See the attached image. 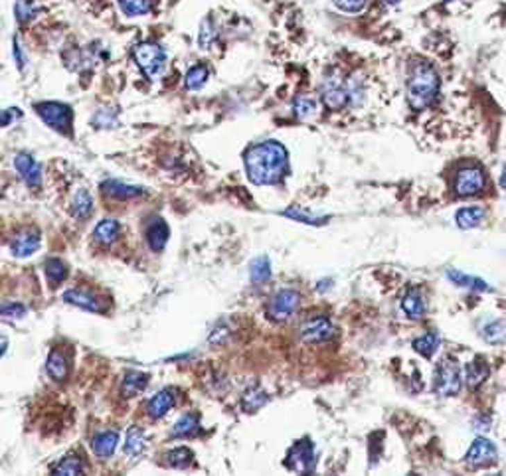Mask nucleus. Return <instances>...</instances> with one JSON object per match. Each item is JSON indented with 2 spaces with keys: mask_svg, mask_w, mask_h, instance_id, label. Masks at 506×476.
Returning <instances> with one entry per match:
<instances>
[{
  "mask_svg": "<svg viewBox=\"0 0 506 476\" xmlns=\"http://www.w3.org/2000/svg\"><path fill=\"white\" fill-rule=\"evenodd\" d=\"M287 151L275 141L261 142L246 153L247 178L255 186L277 184L287 172Z\"/></svg>",
  "mask_w": 506,
  "mask_h": 476,
  "instance_id": "nucleus-1",
  "label": "nucleus"
},
{
  "mask_svg": "<svg viewBox=\"0 0 506 476\" xmlns=\"http://www.w3.org/2000/svg\"><path fill=\"white\" fill-rule=\"evenodd\" d=\"M439 74L435 71V67L417 60L410 65V74H407V99L414 109H425L433 101L437 99L439 93Z\"/></svg>",
  "mask_w": 506,
  "mask_h": 476,
  "instance_id": "nucleus-2",
  "label": "nucleus"
},
{
  "mask_svg": "<svg viewBox=\"0 0 506 476\" xmlns=\"http://www.w3.org/2000/svg\"><path fill=\"white\" fill-rule=\"evenodd\" d=\"M133 56L146 78H158L167 67V52L155 42H143L133 48Z\"/></svg>",
  "mask_w": 506,
  "mask_h": 476,
  "instance_id": "nucleus-3",
  "label": "nucleus"
},
{
  "mask_svg": "<svg viewBox=\"0 0 506 476\" xmlns=\"http://www.w3.org/2000/svg\"><path fill=\"white\" fill-rule=\"evenodd\" d=\"M36 111H38L40 119L52 127L53 130L62 133V135H71V107L64 103H58V101H46V103L36 105Z\"/></svg>",
  "mask_w": 506,
  "mask_h": 476,
  "instance_id": "nucleus-4",
  "label": "nucleus"
},
{
  "mask_svg": "<svg viewBox=\"0 0 506 476\" xmlns=\"http://www.w3.org/2000/svg\"><path fill=\"white\" fill-rule=\"evenodd\" d=\"M285 466L293 473L301 475H311L317 466V457H314V447L309 439L297 441L285 457Z\"/></svg>",
  "mask_w": 506,
  "mask_h": 476,
  "instance_id": "nucleus-5",
  "label": "nucleus"
},
{
  "mask_svg": "<svg viewBox=\"0 0 506 476\" xmlns=\"http://www.w3.org/2000/svg\"><path fill=\"white\" fill-rule=\"evenodd\" d=\"M461 370L453 360H443L437 370H435V380H433V389L443 396V398H451L461 391Z\"/></svg>",
  "mask_w": 506,
  "mask_h": 476,
  "instance_id": "nucleus-6",
  "label": "nucleus"
},
{
  "mask_svg": "<svg viewBox=\"0 0 506 476\" xmlns=\"http://www.w3.org/2000/svg\"><path fill=\"white\" fill-rule=\"evenodd\" d=\"M301 305V295L293 289H281L277 291L267 305V316L275 322L289 321Z\"/></svg>",
  "mask_w": 506,
  "mask_h": 476,
  "instance_id": "nucleus-7",
  "label": "nucleus"
},
{
  "mask_svg": "<svg viewBox=\"0 0 506 476\" xmlns=\"http://www.w3.org/2000/svg\"><path fill=\"white\" fill-rule=\"evenodd\" d=\"M337 334L335 324L328 321L326 316H314L307 322L301 324L298 328V338L307 344H321V342H328Z\"/></svg>",
  "mask_w": 506,
  "mask_h": 476,
  "instance_id": "nucleus-8",
  "label": "nucleus"
},
{
  "mask_svg": "<svg viewBox=\"0 0 506 476\" xmlns=\"http://www.w3.org/2000/svg\"><path fill=\"white\" fill-rule=\"evenodd\" d=\"M348 101H351V95H348L346 83L338 78H326L323 83V103L330 111H340L348 105Z\"/></svg>",
  "mask_w": 506,
  "mask_h": 476,
  "instance_id": "nucleus-9",
  "label": "nucleus"
},
{
  "mask_svg": "<svg viewBox=\"0 0 506 476\" xmlns=\"http://www.w3.org/2000/svg\"><path fill=\"white\" fill-rule=\"evenodd\" d=\"M482 186H484V174L479 167L463 168L457 172L455 192L459 196H475L482 190Z\"/></svg>",
  "mask_w": 506,
  "mask_h": 476,
  "instance_id": "nucleus-10",
  "label": "nucleus"
},
{
  "mask_svg": "<svg viewBox=\"0 0 506 476\" xmlns=\"http://www.w3.org/2000/svg\"><path fill=\"white\" fill-rule=\"evenodd\" d=\"M496 459H498L496 447H494L489 439L484 437L475 439V443L467 450V463L471 466H475V468H479V466H491V464L496 463Z\"/></svg>",
  "mask_w": 506,
  "mask_h": 476,
  "instance_id": "nucleus-11",
  "label": "nucleus"
},
{
  "mask_svg": "<svg viewBox=\"0 0 506 476\" xmlns=\"http://www.w3.org/2000/svg\"><path fill=\"white\" fill-rule=\"evenodd\" d=\"M14 168L30 188L42 186V168H40L38 160L34 156L26 155V153H18L14 156Z\"/></svg>",
  "mask_w": 506,
  "mask_h": 476,
  "instance_id": "nucleus-12",
  "label": "nucleus"
},
{
  "mask_svg": "<svg viewBox=\"0 0 506 476\" xmlns=\"http://www.w3.org/2000/svg\"><path fill=\"white\" fill-rule=\"evenodd\" d=\"M40 247V233L32 228H26L22 232H18L10 239V251L16 257H28L34 251H38Z\"/></svg>",
  "mask_w": 506,
  "mask_h": 476,
  "instance_id": "nucleus-13",
  "label": "nucleus"
},
{
  "mask_svg": "<svg viewBox=\"0 0 506 476\" xmlns=\"http://www.w3.org/2000/svg\"><path fill=\"white\" fill-rule=\"evenodd\" d=\"M174 403H176L174 391L172 389H162V391H158V393H155L153 398L149 399L146 411H149V415L153 419H160V417H165L174 407Z\"/></svg>",
  "mask_w": 506,
  "mask_h": 476,
  "instance_id": "nucleus-14",
  "label": "nucleus"
},
{
  "mask_svg": "<svg viewBox=\"0 0 506 476\" xmlns=\"http://www.w3.org/2000/svg\"><path fill=\"white\" fill-rule=\"evenodd\" d=\"M170 237L169 226L165 223V219H155L149 228H146V244L153 251H162L167 247V241Z\"/></svg>",
  "mask_w": 506,
  "mask_h": 476,
  "instance_id": "nucleus-15",
  "label": "nucleus"
},
{
  "mask_svg": "<svg viewBox=\"0 0 506 476\" xmlns=\"http://www.w3.org/2000/svg\"><path fill=\"white\" fill-rule=\"evenodd\" d=\"M117 445H119L117 431H103V433L95 435L93 441H91V449H93V452H95L97 457H101V459L111 457V454L117 450Z\"/></svg>",
  "mask_w": 506,
  "mask_h": 476,
  "instance_id": "nucleus-16",
  "label": "nucleus"
},
{
  "mask_svg": "<svg viewBox=\"0 0 506 476\" xmlns=\"http://www.w3.org/2000/svg\"><path fill=\"white\" fill-rule=\"evenodd\" d=\"M101 190H103L107 196L117 198V200H130V198H139V196H143L144 194L143 188H139V186H130V184H125V182L119 180L103 182Z\"/></svg>",
  "mask_w": 506,
  "mask_h": 476,
  "instance_id": "nucleus-17",
  "label": "nucleus"
},
{
  "mask_svg": "<svg viewBox=\"0 0 506 476\" xmlns=\"http://www.w3.org/2000/svg\"><path fill=\"white\" fill-rule=\"evenodd\" d=\"M64 300L65 303H69V305H74V307H79V309L91 310V312H99V310H101L97 296L91 295L87 291H79V289L65 291Z\"/></svg>",
  "mask_w": 506,
  "mask_h": 476,
  "instance_id": "nucleus-18",
  "label": "nucleus"
},
{
  "mask_svg": "<svg viewBox=\"0 0 506 476\" xmlns=\"http://www.w3.org/2000/svg\"><path fill=\"white\" fill-rule=\"evenodd\" d=\"M46 372L53 382H64L67 377V372H69V364H67L64 352L52 350V354L48 356V362H46Z\"/></svg>",
  "mask_w": 506,
  "mask_h": 476,
  "instance_id": "nucleus-19",
  "label": "nucleus"
},
{
  "mask_svg": "<svg viewBox=\"0 0 506 476\" xmlns=\"http://www.w3.org/2000/svg\"><path fill=\"white\" fill-rule=\"evenodd\" d=\"M146 386H149V375L146 373L129 372L125 375L123 384H121V393H123V398H135L141 391H144Z\"/></svg>",
  "mask_w": 506,
  "mask_h": 476,
  "instance_id": "nucleus-20",
  "label": "nucleus"
},
{
  "mask_svg": "<svg viewBox=\"0 0 506 476\" xmlns=\"http://www.w3.org/2000/svg\"><path fill=\"white\" fill-rule=\"evenodd\" d=\"M119 230H121V226L117 219H103L97 223L93 237L101 245H111L119 237Z\"/></svg>",
  "mask_w": 506,
  "mask_h": 476,
  "instance_id": "nucleus-21",
  "label": "nucleus"
},
{
  "mask_svg": "<svg viewBox=\"0 0 506 476\" xmlns=\"http://www.w3.org/2000/svg\"><path fill=\"white\" fill-rule=\"evenodd\" d=\"M489 373H491V370H489L487 362L477 358V360L467 364V368H465V382H467V386L477 387L489 377Z\"/></svg>",
  "mask_w": 506,
  "mask_h": 476,
  "instance_id": "nucleus-22",
  "label": "nucleus"
},
{
  "mask_svg": "<svg viewBox=\"0 0 506 476\" xmlns=\"http://www.w3.org/2000/svg\"><path fill=\"white\" fill-rule=\"evenodd\" d=\"M200 431V419L196 413H188L178 419V423L172 429V437H194Z\"/></svg>",
  "mask_w": 506,
  "mask_h": 476,
  "instance_id": "nucleus-23",
  "label": "nucleus"
},
{
  "mask_svg": "<svg viewBox=\"0 0 506 476\" xmlns=\"http://www.w3.org/2000/svg\"><path fill=\"white\" fill-rule=\"evenodd\" d=\"M146 449V437H144L143 429L141 427H130L127 431V437H125V452L130 457H137Z\"/></svg>",
  "mask_w": 506,
  "mask_h": 476,
  "instance_id": "nucleus-24",
  "label": "nucleus"
},
{
  "mask_svg": "<svg viewBox=\"0 0 506 476\" xmlns=\"http://www.w3.org/2000/svg\"><path fill=\"white\" fill-rule=\"evenodd\" d=\"M455 219L461 230H471V228H477L484 219V210L482 207H463L457 212Z\"/></svg>",
  "mask_w": 506,
  "mask_h": 476,
  "instance_id": "nucleus-25",
  "label": "nucleus"
},
{
  "mask_svg": "<svg viewBox=\"0 0 506 476\" xmlns=\"http://www.w3.org/2000/svg\"><path fill=\"white\" fill-rule=\"evenodd\" d=\"M83 470H85V463H83V459L78 457V454H69V457L62 459L60 463L53 466V475L60 476H76L81 475Z\"/></svg>",
  "mask_w": 506,
  "mask_h": 476,
  "instance_id": "nucleus-26",
  "label": "nucleus"
},
{
  "mask_svg": "<svg viewBox=\"0 0 506 476\" xmlns=\"http://www.w3.org/2000/svg\"><path fill=\"white\" fill-rule=\"evenodd\" d=\"M249 277H251V283L253 284H263L269 277H271V261L261 255L255 257L249 265Z\"/></svg>",
  "mask_w": 506,
  "mask_h": 476,
  "instance_id": "nucleus-27",
  "label": "nucleus"
},
{
  "mask_svg": "<svg viewBox=\"0 0 506 476\" xmlns=\"http://www.w3.org/2000/svg\"><path fill=\"white\" fill-rule=\"evenodd\" d=\"M447 277H449L455 284L465 287V289H475V291H493V289L489 287V283H484L482 279H479V277H471V275H465V273H461V271L449 269L447 271Z\"/></svg>",
  "mask_w": 506,
  "mask_h": 476,
  "instance_id": "nucleus-28",
  "label": "nucleus"
},
{
  "mask_svg": "<svg viewBox=\"0 0 506 476\" xmlns=\"http://www.w3.org/2000/svg\"><path fill=\"white\" fill-rule=\"evenodd\" d=\"M267 399H269V396L261 387H249L246 393L242 396V409L247 413L255 411V409H260V407H263L267 403Z\"/></svg>",
  "mask_w": 506,
  "mask_h": 476,
  "instance_id": "nucleus-29",
  "label": "nucleus"
},
{
  "mask_svg": "<svg viewBox=\"0 0 506 476\" xmlns=\"http://www.w3.org/2000/svg\"><path fill=\"white\" fill-rule=\"evenodd\" d=\"M210 78V71L208 67L204 64H198V65H192L188 71H186V76H184V85H186V90L190 91H196L200 90Z\"/></svg>",
  "mask_w": 506,
  "mask_h": 476,
  "instance_id": "nucleus-30",
  "label": "nucleus"
},
{
  "mask_svg": "<svg viewBox=\"0 0 506 476\" xmlns=\"http://www.w3.org/2000/svg\"><path fill=\"white\" fill-rule=\"evenodd\" d=\"M402 309L410 318H421L423 312H425V305H423V298H421V295L417 291H410L407 295L403 296Z\"/></svg>",
  "mask_w": 506,
  "mask_h": 476,
  "instance_id": "nucleus-31",
  "label": "nucleus"
},
{
  "mask_svg": "<svg viewBox=\"0 0 506 476\" xmlns=\"http://www.w3.org/2000/svg\"><path fill=\"white\" fill-rule=\"evenodd\" d=\"M91 210H93V200L87 190H79L71 202V216L78 219H85L91 216Z\"/></svg>",
  "mask_w": 506,
  "mask_h": 476,
  "instance_id": "nucleus-32",
  "label": "nucleus"
},
{
  "mask_svg": "<svg viewBox=\"0 0 506 476\" xmlns=\"http://www.w3.org/2000/svg\"><path fill=\"white\" fill-rule=\"evenodd\" d=\"M293 111L298 119H309L319 111V101L312 95H297L293 99Z\"/></svg>",
  "mask_w": 506,
  "mask_h": 476,
  "instance_id": "nucleus-33",
  "label": "nucleus"
},
{
  "mask_svg": "<svg viewBox=\"0 0 506 476\" xmlns=\"http://www.w3.org/2000/svg\"><path fill=\"white\" fill-rule=\"evenodd\" d=\"M119 8L125 16H144L153 10V2L151 0H119Z\"/></svg>",
  "mask_w": 506,
  "mask_h": 476,
  "instance_id": "nucleus-34",
  "label": "nucleus"
},
{
  "mask_svg": "<svg viewBox=\"0 0 506 476\" xmlns=\"http://www.w3.org/2000/svg\"><path fill=\"white\" fill-rule=\"evenodd\" d=\"M65 277H67V265L62 259L52 257L46 261V279L50 281L52 287H58Z\"/></svg>",
  "mask_w": 506,
  "mask_h": 476,
  "instance_id": "nucleus-35",
  "label": "nucleus"
},
{
  "mask_svg": "<svg viewBox=\"0 0 506 476\" xmlns=\"http://www.w3.org/2000/svg\"><path fill=\"white\" fill-rule=\"evenodd\" d=\"M165 459H167V464L172 466V468H188L192 464L194 454H192V450L186 449V447H178V449L169 450L165 454Z\"/></svg>",
  "mask_w": 506,
  "mask_h": 476,
  "instance_id": "nucleus-36",
  "label": "nucleus"
},
{
  "mask_svg": "<svg viewBox=\"0 0 506 476\" xmlns=\"http://www.w3.org/2000/svg\"><path fill=\"white\" fill-rule=\"evenodd\" d=\"M414 348H416L417 354H421L423 358H431L437 352V348H439V336L435 334V332L419 336V338L414 340Z\"/></svg>",
  "mask_w": 506,
  "mask_h": 476,
  "instance_id": "nucleus-37",
  "label": "nucleus"
},
{
  "mask_svg": "<svg viewBox=\"0 0 506 476\" xmlns=\"http://www.w3.org/2000/svg\"><path fill=\"white\" fill-rule=\"evenodd\" d=\"M14 12H16V18H18V22H28V20H32L34 18V14L38 12V6H36V2L34 0H18V4H16V8H14Z\"/></svg>",
  "mask_w": 506,
  "mask_h": 476,
  "instance_id": "nucleus-38",
  "label": "nucleus"
},
{
  "mask_svg": "<svg viewBox=\"0 0 506 476\" xmlns=\"http://www.w3.org/2000/svg\"><path fill=\"white\" fill-rule=\"evenodd\" d=\"M214 40H216V30H214L212 20L206 18V20H202V24H200L198 44H200V48H202V50H208L210 46L214 44Z\"/></svg>",
  "mask_w": 506,
  "mask_h": 476,
  "instance_id": "nucleus-39",
  "label": "nucleus"
},
{
  "mask_svg": "<svg viewBox=\"0 0 506 476\" xmlns=\"http://www.w3.org/2000/svg\"><path fill=\"white\" fill-rule=\"evenodd\" d=\"M484 340L491 344H503L506 342V324L503 322H493L484 328Z\"/></svg>",
  "mask_w": 506,
  "mask_h": 476,
  "instance_id": "nucleus-40",
  "label": "nucleus"
},
{
  "mask_svg": "<svg viewBox=\"0 0 506 476\" xmlns=\"http://www.w3.org/2000/svg\"><path fill=\"white\" fill-rule=\"evenodd\" d=\"M283 216L291 219H297V221H303V223H311V226H319V223H325V218H314L311 214H307V212H303V210H298V207H291V210H285V212H281Z\"/></svg>",
  "mask_w": 506,
  "mask_h": 476,
  "instance_id": "nucleus-41",
  "label": "nucleus"
},
{
  "mask_svg": "<svg viewBox=\"0 0 506 476\" xmlns=\"http://www.w3.org/2000/svg\"><path fill=\"white\" fill-rule=\"evenodd\" d=\"M2 316H6V318H22L24 314H26V307L24 305H20V303H4L2 305Z\"/></svg>",
  "mask_w": 506,
  "mask_h": 476,
  "instance_id": "nucleus-42",
  "label": "nucleus"
},
{
  "mask_svg": "<svg viewBox=\"0 0 506 476\" xmlns=\"http://www.w3.org/2000/svg\"><path fill=\"white\" fill-rule=\"evenodd\" d=\"M335 6L340 8L342 12H360L364 10V6H366V0H335Z\"/></svg>",
  "mask_w": 506,
  "mask_h": 476,
  "instance_id": "nucleus-43",
  "label": "nucleus"
},
{
  "mask_svg": "<svg viewBox=\"0 0 506 476\" xmlns=\"http://www.w3.org/2000/svg\"><path fill=\"white\" fill-rule=\"evenodd\" d=\"M14 60H16V64L20 69H24L26 67V58H24V52H22V46H20V42L14 38Z\"/></svg>",
  "mask_w": 506,
  "mask_h": 476,
  "instance_id": "nucleus-44",
  "label": "nucleus"
},
{
  "mask_svg": "<svg viewBox=\"0 0 506 476\" xmlns=\"http://www.w3.org/2000/svg\"><path fill=\"white\" fill-rule=\"evenodd\" d=\"M20 115H22L20 109H6V111H2V127H8L12 123V119H18Z\"/></svg>",
  "mask_w": 506,
  "mask_h": 476,
  "instance_id": "nucleus-45",
  "label": "nucleus"
},
{
  "mask_svg": "<svg viewBox=\"0 0 506 476\" xmlns=\"http://www.w3.org/2000/svg\"><path fill=\"white\" fill-rule=\"evenodd\" d=\"M500 186H503V188H505V190H506V167H505V170H503V178H500Z\"/></svg>",
  "mask_w": 506,
  "mask_h": 476,
  "instance_id": "nucleus-46",
  "label": "nucleus"
},
{
  "mask_svg": "<svg viewBox=\"0 0 506 476\" xmlns=\"http://www.w3.org/2000/svg\"><path fill=\"white\" fill-rule=\"evenodd\" d=\"M386 2H388V4H391V6H394V4H398L400 0H386Z\"/></svg>",
  "mask_w": 506,
  "mask_h": 476,
  "instance_id": "nucleus-47",
  "label": "nucleus"
}]
</instances>
